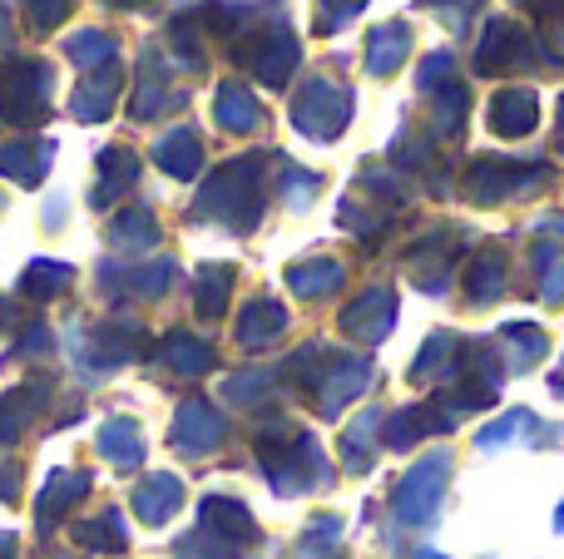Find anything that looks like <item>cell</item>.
I'll return each instance as SVG.
<instances>
[{"label": "cell", "mask_w": 564, "mask_h": 559, "mask_svg": "<svg viewBox=\"0 0 564 559\" xmlns=\"http://www.w3.org/2000/svg\"><path fill=\"white\" fill-rule=\"evenodd\" d=\"M441 481H446V456H436V461H426L421 471L406 475V485L397 491V511L406 515L411 525L431 520V511H436V495H441Z\"/></svg>", "instance_id": "1"}, {"label": "cell", "mask_w": 564, "mask_h": 559, "mask_svg": "<svg viewBox=\"0 0 564 559\" xmlns=\"http://www.w3.org/2000/svg\"><path fill=\"white\" fill-rule=\"evenodd\" d=\"M174 505H178V485L174 481H154L144 495H139V511H144L149 520H164Z\"/></svg>", "instance_id": "2"}, {"label": "cell", "mask_w": 564, "mask_h": 559, "mask_svg": "<svg viewBox=\"0 0 564 559\" xmlns=\"http://www.w3.org/2000/svg\"><path fill=\"white\" fill-rule=\"evenodd\" d=\"M0 559H10V540H0Z\"/></svg>", "instance_id": "3"}, {"label": "cell", "mask_w": 564, "mask_h": 559, "mask_svg": "<svg viewBox=\"0 0 564 559\" xmlns=\"http://www.w3.org/2000/svg\"><path fill=\"white\" fill-rule=\"evenodd\" d=\"M421 559H431V555H421Z\"/></svg>", "instance_id": "4"}]
</instances>
